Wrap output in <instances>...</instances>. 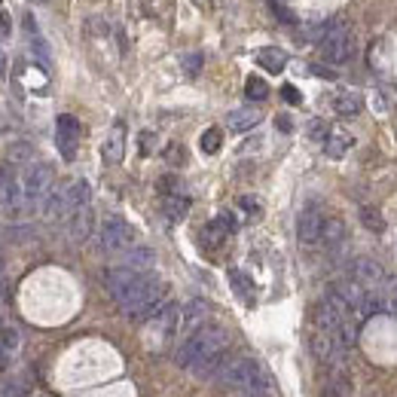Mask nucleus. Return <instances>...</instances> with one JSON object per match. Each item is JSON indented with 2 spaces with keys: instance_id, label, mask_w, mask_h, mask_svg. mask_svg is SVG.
Here are the masks:
<instances>
[{
  "instance_id": "16",
  "label": "nucleus",
  "mask_w": 397,
  "mask_h": 397,
  "mask_svg": "<svg viewBox=\"0 0 397 397\" xmlns=\"http://www.w3.org/2000/svg\"><path fill=\"white\" fill-rule=\"evenodd\" d=\"M89 199H92L89 181H71V183H68V217L73 214V211L86 208V205H89Z\"/></svg>"
},
{
  "instance_id": "3",
  "label": "nucleus",
  "mask_w": 397,
  "mask_h": 397,
  "mask_svg": "<svg viewBox=\"0 0 397 397\" xmlns=\"http://www.w3.org/2000/svg\"><path fill=\"white\" fill-rule=\"evenodd\" d=\"M321 55L327 64H348L355 55V37L346 22H330V31L321 40Z\"/></svg>"
},
{
  "instance_id": "40",
  "label": "nucleus",
  "mask_w": 397,
  "mask_h": 397,
  "mask_svg": "<svg viewBox=\"0 0 397 397\" xmlns=\"http://www.w3.org/2000/svg\"><path fill=\"white\" fill-rule=\"evenodd\" d=\"M0 291H4V263H0Z\"/></svg>"
},
{
  "instance_id": "13",
  "label": "nucleus",
  "mask_w": 397,
  "mask_h": 397,
  "mask_svg": "<svg viewBox=\"0 0 397 397\" xmlns=\"http://www.w3.org/2000/svg\"><path fill=\"white\" fill-rule=\"evenodd\" d=\"M352 144H355V138L348 135L346 128H330V135L324 141V153L330 156V159H343V156L352 150Z\"/></svg>"
},
{
  "instance_id": "26",
  "label": "nucleus",
  "mask_w": 397,
  "mask_h": 397,
  "mask_svg": "<svg viewBox=\"0 0 397 397\" xmlns=\"http://www.w3.org/2000/svg\"><path fill=\"white\" fill-rule=\"evenodd\" d=\"M361 224L370 229V233H376V236L385 233V217L376 208H361Z\"/></svg>"
},
{
  "instance_id": "21",
  "label": "nucleus",
  "mask_w": 397,
  "mask_h": 397,
  "mask_svg": "<svg viewBox=\"0 0 397 397\" xmlns=\"http://www.w3.org/2000/svg\"><path fill=\"white\" fill-rule=\"evenodd\" d=\"M162 211H165V217L169 220H183L187 217V211H190V199L181 196V193H171V196H165Z\"/></svg>"
},
{
  "instance_id": "17",
  "label": "nucleus",
  "mask_w": 397,
  "mask_h": 397,
  "mask_svg": "<svg viewBox=\"0 0 397 397\" xmlns=\"http://www.w3.org/2000/svg\"><path fill=\"white\" fill-rule=\"evenodd\" d=\"M126 266L135 272H150L156 266V254L150 248H128L126 251Z\"/></svg>"
},
{
  "instance_id": "25",
  "label": "nucleus",
  "mask_w": 397,
  "mask_h": 397,
  "mask_svg": "<svg viewBox=\"0 0 397 397\" xmlns=\"http://www.w3.org/2000/svg\"><path fill=\"white\" fill-rule=\"evenodd\" d=\"M229 281H233V288H236L238 293H242V300H245V303H254V281L248 279L245 272L233 269V272H229Z\"/></svg>"
},
{
  "instance_id": "1",
  "label": "nucleus",
  "mask_w": 397,
  "mask_h": 397,
  "mask_svg": "<svg viewBox=\"0 0 397 397\" xmlns=\"http://www.w3.org/2000/svg\"><path fill=\"white\" fill-rule=\"evenodd\" d=\"M214 379L226 389L242 391L245 397H269V376L251 358H226V364L220 367Z\"/></svg>"
},
{
  "instance_id": "24",
  "label": "nucleus",
  "mask_w": 397,
  "mask_h": 397,
  "mask_svg": "<svg viewBox=\"0 0 397 397\" xmlns=\"http://www.w3.org/2000/svg\"><path fill=\"white\" fill-rule=\"evenodd\" d=\"M334 339H336V348H339V352H348V348H352V346L358 343V330H355V321H352V318H346L343 324L336 327Z\"/></svg>"
},
{
  "instance_id": "11",
  "label": "nucleus",
  "mask_w": 397,
  "mask_h": 397,
  "mask_svg": "<svg viewBox=\"0 0 397 397\" xmlns=\"http://www.w3.org/2000/svg\"><path fill=\"white\" fill-rule=\"evenodd\" d=\"M101 156H104V162H110V165L123 162V156H126V128H123V123H116L114 132L107 135V141L101 144Z\"/></svg>"
},
{
  "instance_id": "22",
  "label": "nucleus",
  "mask_w": 397,
  "mask_h": 397,
  "mask_svg": "<svg viewBox=\"0 0 397 397\" xmlns=\"http://www.w3.org/2000/svg\"><path fill=\"white\" fill-rule=\"evenodd\" d=\"M343 238H346V224L339 217H327L324 220V233H321V242H324L327 248H336V245H343Z\"/></svg>"
},
{
  "instance_id": "23",
  "label": "nucleus",
  "mask_w": 397,
  "mask_h": 397,
  "mask_svg": "<svg viewBox=\"0 0 397 397\" xmlns=\"http://www.w3.org/2000/svg\"><path fill=\"white\" fill-rule=\"evenodd\" d=\"M334 110L339 116H358L361 114V98L352 92H339V95H334Z\"/></svg>"
},
{
  "instance_id": "20",
  "label": "nucleus",
  "mask_w": 397,
  "mask_h": 397,
  "mask_svg": "<svg viewBox=\"0 0 397 397\" xmlns=\"http://www.w3.org/2000/svg\"><path fill=\"white\" fill-rule=\"evenodd\" d=\"M229 233H233V229H229V226H226L220 217H214V220H211V224H208L205 229H202V245L217 248V245H224V238H226Z\"/></svg>"
},
{
  "instance_id": "28",
  "label": "nucleus",
  "mask_w": 397,
  "mask_h": 397,
  "mask_svg": "<svg viewBox=\"0 0 397 397\" xmlns=\"http://www.w3.org/2000/svg\"><path fill=\"white\" fill-rule=\"evenodd\" d=\"M245 95L251 98V101H263L266 95H269V86L260 80V77H248V83H245Z\"/></svg>"
},
{
  "instance_id": "33",
  "label": "nucleus",
  "mask_w": 397,
  "mask_h": 397,
  "mask_svg": "<svg viewBox=\"0 0 397 397\" xmlns=\"http://www.w3.org/2000/svg\"><path fill=\"white\" fill-rule=\"evenodd\" d=\"M238 205H242L248 214H260V202L251 199V196H242V202H238Z\"/></svg>"
},
{
  "instance_id": "5",
  "label": "nucleus",
  "mask_w": 397,
  "mask_h": 397,
  "mask_svg": "<svg viewBox=\"0 0 397 397\" xmlns=\"http://www.w3.org/2000/svg\"><path fill=\"white\" fill-rule=\"evenodd\" d=\"M52 190V169L46 162H31L25 169V178H22V193H25V205L34 208V205H43L46 193Z\"/></svg>"
},
{
  "instance_id": "37",
  "label": "nucleus",
  "mask_w": 397,
  "mask_h": 397,
  "mask_svg": "<svg viewBox=\"0 0 397 397\" xmlns=\"http://www.w3.org/2000/svg\"><path fill=\"white\" fill-rule=\"evenodd\" d=\"M309 71H312V73H318V77H327V80H334V77H336L334 71H330V68H321V64H312Z\"/></svg>"
},
{
  "instance_id": "32",
  "label": "nucleus",
  "mask_w": 397,
  "mask_h": 397,
  "mask_svg": "<svg viewBox=\"0 0 397 397\" xmlns=\"http://www.w3.org/2000/svg\"><path fill=\"white\" fill-rule=\"evenodd\" d=\"M385 303H389L391 312H397V279L389 281V293H385Z\"/></svg>"
},
{
  "instance_id": "30",
  "label": "nucleus",
  "mask_w": 397,
  "mask_h": 397,
  "mask_svg": "<svg viewBox=\"0 0 397 397\" xmlns=\"http://www.w3.org/2000/svg\"><path fill=\"white\" fill-rule=\"evenodd\" d=\"M199 68H202V55H199V52H193V55H187V59H183V71H187L190 77H196Z\"/></svg>"
},
{
  "instance_id": "35",
  "label": "nucleus",
  "mask_w": 397,
  "mask_h": 397,
  "mask_svg": "<svg viewBox=\"0 0 397 397\" xmlns=\"http://www.w3.org/2000/svg\"><path fill=\"white\" fill-rule=\"evenodd\" d=\"M9 31H13V22H9L6 13H0V40H6Z\"/></svg>"
},
{
  "instance_id": "41",
  "label": "nucleus",
  "mask_w": 397,
  "mask_h": 397,
  "mask_svg": "<svg viewBox=\"0 0 397 397\" xmlns=\"http://www.w3.org/2000/svg\"><path fill=\"white\" fill-rule=\"evenodd\" d=\"M6 71V64H4V55H0V73H4Z\"/></svg>"
},
{
  "instance_id": "4",
  "label": "nucleus",
  "mask_w": 397,
  "mask_h": 397,
  "mask_svg": "<svg viewBox=\"0 0 397 397\" xmlns=\"http://www.w3.org/2000/svg\"><path fill=\"white\" fill-rule=\"evenodd\" d=\"M98 242L107 254H126L128 248H135V229L123 217H104L98 229Z\"/></svg>"
},
{
  "instance_id": "19",
  "label": "nucleus",
  "mask_w": 397,
  "mask_h": 397,
  "mask_svg": "<svg viewBox=\"0 0 397 397\" xmlns=\"http://www.w3.org/2000/svg\"><path fill=\"white\" fill-rule=\"evenodd\" d=\"M68 220H71V236L77 238V242L89 238V233H92V208H89V205L80 208V211H73Z\"/></svg>"
},
{
  "instance_id": "8",
  "label": "nucleus",
  "mask_w": 397,
  "mask_h": 397,
  "mask_svg": "<svg viewBox=\"0 0 397 397\" xmlns=\"http://www.w3.org/2000/svg\"><path fill=\"white\" fill-rule=\"evenodd\" d=\"M208 303L205 300H193L187 303V309H181V334L183 336H190V334H196L199 327H205V321H208Z\"/></svg>"
},
{
  "instance_id": "38",
  "label": "nucleus",
  "mask_w": 397,
  "mask_h": 397,
  "mask_svg": "<svg viewBox=\"0 0 397 397\" xmlns=\"http://www.w3.org/2000/svg\"><path fill=\"white\" fill-rule=\"evenodd\" d=\"M275 126H279L281 128V132H293V123H291V116H279V119H275Z\"/></svg>"
},
{
  "instance_id": "43",
  "label": "nucleus",
  "mask_w": 397,
  "mask_h": 397,
  "mask_svg": "<svg viewBox=\"0 0 397 397\" xmlns=\"http://www.w3.org/2000/svg\"><path fill=\"white\" fill-rule=\"evenodd\" d=\"M272 4H275V6H281V0H272Z\"/></svg>"
},
{
  "instance_id": "31",
  "label": "nucleus",
  "mask_w": 397,
  "mask_h": 397,
  "mask_svg": "<svg viewBox=\"0 0 397 397\" xmlns=\"http://www.w3.org/2000/svg\"><path fill=\"white\" fill-rule=\"evenodd\" d=\"M165 159H169L171 165H181L183 162V147L181 144H171L169 150H165Z\"/></svg>"
},
{
  "instance_id": "34",
  "label": "nucleus",
  "mask_w": 397,
  "mask_h": 397,
  "mask_svg": "<svg viewBox=\"0 0 397 397\" xmlns=\"http://www.w3.org/2000/svg\"><path fill=\"white\" fill-rule=\"evenodd\" d=\"M281 98L288 101V104H300V101H303V98H300V92L293 89V86H284V89H281Z\"/></svg>"
},
{
  "instance_id": "6",
  "label": "nucleus",
  "mask_w": 397,
  "mask_h": 397,
  "mask_svg": "<svg viewBox=\"0 0 397 397\" xmlns=\"http://www.w3.org/2000/svg\"><path fill=\"white\" fill-rule=\"evenodd\" d=\"M80 135H83V126H80L77 116L61 114L59 119H55V141H59V150H61L64 159H73V156H77Z\"/></svg>"
},
{
  "instance_id": "39",
  "label": "nucleus",
  "mask_w": 397,
  "mask_h": 397,
  "mask_svg": "<svg viewBox=\"0 0 397 397\" xmlns=\"http://www.w3.org/2000/svg\"><path fill=\"white\" fill-rule=\"evenodd\" d=\"M141 150H144V153L153 150V132H144V135H141Z\"/></svg>"
},
{
  "instance_id": "27",
  "label": "nucleus",
  "mask_w": 397,
  "mask_h": 397,
  "mask_svg": "<svg viewBox=\"0 0 397 397\" xmlns=\"http://www.w3.org/2000/svg\"><path fill=\"white\" fill-rule=\"evenodd\" d=\"M220 144H224V132H220V128H205V132H202V141H199L202 153H217Z\"/></svg>"
},
{
  "instance_id": "2",
  "label": "nucleus",
  "mask_w": 397,
  "mask_h": 397,
  "mask_svg": "<svg viewBox=\"0 0 397 397\" xmlns=\"http://www.w3.org/2000/svg\"><path fill=\"white\" fill-rule=\"evenodd\" d=\"M229 346V334L224 327H199L196 334L183 336V343L178 348V355H174V361H178V367H199L202 361H208V358H214L220 352H226Z\"/></svg>"
},
{
  "instance_id": "15",
  "label": "nucleus",
  "mask_w": 397,
  "mask_h": 397,
  "mask_svg": "<svg viewBox=\"0 0 397 397\" xmlns=\"http://www.w3.org/2000/svg\"><path fill=\"white\" fill-rule=\"evenodd\" d=\"M257 64L269 73H281L284 64H288V52L279 49V46H263V49L257 52Z\"/></svg>"
},
{
  "instance_id": "9",
  "label": "nucleus",
  "mask_w": 397,
  "mask_h": 397,
  "mask_svg": "<svg viewBox=\"0 0 397 397\" xmlns=\"http://www.w3.org/2000/svg\"><path fill=\"white\" fill-rule=\"evenodd\" d=\"M352 279H358L364 288H379L382 279H385V272H382L379 263L370 260V257H358V260L352 263Z\"/></svg>"
},
{
  "instance_id": "36",
  "label": "nucleus",
  "mask_w": 397,
  "mask_h": 397,
  "mask_svg": "<svg viewBox=\"0 0 397 397\" xmlns=\"http://www.w3.org/2000/svg\"><path fill=\"white\" fill-rule=\"evenodd\" d=\"M159 190H165L171 196V193H178V181H174V178H162L159 181Z\"/></svg>"
},
{
  "instance_id": "10",
  "label": "nucleus",
  "mask_w": 397,
  "mask_h": 397,
  "mask_svg": "<svg viewBox=\"0 0 397 397\" xmlns=\"http://www.w3.org/2000/svg\"><path fill=\"white\" fill-rule=\"evenodd\" d=\"M43 217L46 220H68V187H52L43 199Z\"/></svg>"
},
{
  "instance_id": "42",
  "label": "nucleus",
  "mask_w": 397,
  "mask_h": 397,
  "mask_svg": "<svg viewBox=\"0 0 397 397\" xmlns=\"http://www.w3.org/2000/svg\"><path fill=\"white\" fill-rule=\"evenodd\" d=\"M18 397H37V394H31V391H22V394H18Z\"/></svg>"
},
{
  "instance_id": "18",
  "label": "nucleus",
  "mask_w": 397,
  "mask_h": 397,
  "mask_svg": "<svg viewBox=\"0 0 397 397\" xmlns=\"http://www.w3.org/2000/svg\"><path fill=\"white\" fill-rule=\"evenodd\" d=\"M343 324V318L334 312V306L324 300V303H318V309H315V330H324V334H336V327Z\"/></svg>"
},
{
  "instance_id": "12",
  "label": "nucleus",
  "mask_w": 397,
  "mask_h": 397,
  "mask_svg": "<svg viewBox=\"0 0 397 397\" xmlns=\"http://www.w3.org/2000/svg\"><path fill=\"white\" fill-rule=\"evenodd\" d=\"M22 348V334L16 327H0V370L9 367V361L18 355Z\"/></svg>"
},
{
  "instance_id": "7",
  "label": "nucleus",
  "mask_w": 397,
  "mask_h": 397,
  "mask_svg": "<svg viewBox=\"0 0 397 397\" xmlns=\"http://www.w3.org/2000/svg\"><path fill=\"white\" fill-rule=\"evenodd\" d=\"M324 220L327 217H321V211L318 208H306L303 214L297 217V238H300V245H318L321 242V233H324Z\"/></svg>"
},
{
  "instance_id": "29",
  "label": "nucleus",
  "mask_w": 397,
  "mask_h": 397,
  "mask_svg": "<svg viewBox=\"0 0 397 397\" xmlns=\"http://www.w3.org/2000/svg\"><path fill=\"white\" fill-rule=\"evenodd\" d=\"M330 135V126L324 123V119H312L309 123V138H315V141H327Z\"/></svg>"
},
{
  "instance_id": "14",
  "label": "nucleus",
  "mask_w": 397,
  "mask_h": 397,
  "mask_svg": "<svg viewBox=\"0 0 397 397\" xmlns=\"http://www.w3.org/2000/svg\"><path fill=\"white\" fill-rule=\"evenodd\" d=\"M260 119H263V114L257 107H238L226 116V126L233 128V132H248V128H254Z\"/></svg>"
}]
</instances>
